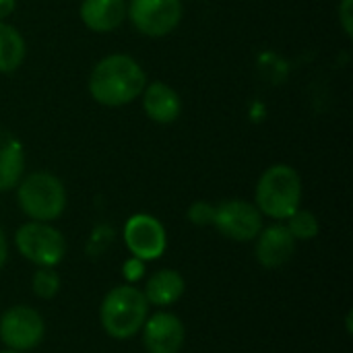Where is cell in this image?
<instances>
[{"mask_svg":"<svg viewBox=\"0 0 353 353\" xmlns=\"http://www.w3.org/2000/svg\"><path fill=\"white\" fill-rule=\"evenodd\" d=\"M145 85L147 74L132 56L110 54L93 66L87 87L99 105L122 108L132 103L143 93Z\"/></svg>","mask_w":353,"mask_h":353,"instance_id":"cell-1","label":"cell"},{"mask_svg":"<svg viewBox=\"0 0 353 353\" xmlns=\"http://www.w3.org/2000/svg\"><path fill=\"white\" fill-rule=\"evenodd\" d=\"M256 209L275 221H285L302 205V178L285 163L271 165L263 172L254 190Z\"/></svg>","mask_w":353,"mask_h":353,"instance_id":"cell-2","label":"cell"},{"mask_svg":"<svg viewBox=\"0 0 353 353\" xmlns=\"http://www.w3.org/2000/svg\"><path fill=\"white\" fill-rule=\"evenodd\" d=\"M149 316V302L145 294L132 283L110 290L99 308V321L103 331L112 339H132L141 333Z\"/></svg>","mask_w":353,"mask_h":353,"instance_id":"cell-3","label":"cell"},{"mask_svg":"<svg viewBox=\"0 0 353 353\" xmlns=\"http://www.w3.org/2000/svg\"><path fill=\"white\" fill-rule=\"evenodd\" d=\"M17 203L31 221L50 223L66 209V188L50 172H33L17 184Z\"/></svg>","mask_w":353,"mask_h":353,"instance_id":"cell-4","label":"cell"},{"mask_svg":"<svg viewBox=\"0 0 353 353\" xmlns=\"http://www.w3.org/2000/svg\"><path fill=\"white\" fill-rule=\"evenodd\" d=\"M17 250L37 267H56L66 254L64 236L50 223L29 221L14 232Z\"/></svg>","mask_w":353,"mask_h":353,"instance_id":"cell-5","label":"cell"},{"mask_svg":"<svg viewBox=\"0 0 353 353\" xmlns=\"http://www.w3.org/2000/svg\"><path fill=\"white\" fill-rule=\"evenodd\" d=\"M182 0H130L126 17L147 37H165L182 21Z\"/></svg>","mask_w":353,"mask_h":353,"instance_id":"cell-6","label":"cell"},{"mask_svg":"<svg viewBox=\"0 0 353 353\" xmlns=\"http://www.w3.org/2000/svg\"><path fill=\"white\" fill-rule=\"evenodd\" d=\"M213 228L230 240L250 242L263 230V215L254 203L232 199L223 201L221 205H215Z\"/></svg>","mask_w":353,"mask_h":353,"instance_id":"cell-7","label":"cell"},{"mask_svg":"<svg viewBox=\"0 0 353 353\" xmlns=\"http://www.w3.org/2000/svg\"><path fill=\"white\" fill-rule=\"evenodd\" d=\"M43 333L41 314L29 306H12L0 316V341L8 350L29 352L41 343Z\"/></svg>","mask_w":353,"mask_h":353,"instance_id":"cell-8","label":"cell"},{"mask_svg":"<svg viewBox=\"0 0 353 353\" xmlns=\"http://www.w3.org/2000/svg\"><path fill=\"white\" fill-rule=\"evenodd\" d=\"M122 236L128 252L145 263L159 259L168 246V234L163 223L147 213H137L128 217Z\"/></svg>","mask_w":353,"mask_h":353,"instance_id":"cell-9","label":"cell"},{"mask_svg":"<svg viewBox=\"0 0 353 353\" xmlns=\"http://www.w3.org/2000/svg\"><path fill=\"white\" fill-rule=\"evenodd\" d=\"M143 343L149 353H180L184 345V323L172 312H155L143 325Z\"/></svg>","mask_w":353,"mask_h":353,"instance_id":"cell-10","label":"cell"},{"mask_svg":"<svg viewBox=\"0 0 353 353\" xmlns=\"http://www.w3.org/2000/svg\"><path fill=\"white\" fill-rule=\"evenodd\" d=\"M296 252V238L281 223L263 228L256 236V261L265 269H279L292 261Z\"/></svg>","mask_w":353,"mask_h":353,"instance_id":"cell-11","label":"cell"},{"mask_svg":"<svg viewBox=\"0 0 353 353\" xmlns=\"http://www.w3.org/2000/svg\"><path fill=\"white\" fill-rule=\"evenodd\" d=\"M143 110L149 120L157 124H172L182 114V99L176 89H172L163 81H155L145 85L143 89Z\"/></svg>","mask_w":353,"mask_h":353,"instance_id":"cell-12","label":"cell"},{"mask_svg":"<svg viewBox=\"0 0 353 353\" xmlns=\"http://www.w3.org/2000/svg\"><path fill=\"white\" fill-rule=\"evenodd\" d=\"M81 21L95 33L116 31L126 19L124 0H83L79 8Z\"/></svg>","mask_w":353,"mask_h":353,"instance_id":"cell-13","label":"cell"},{"mask_svg":"<svg viewBox=\"0 0 353 353\" xmlns=\"http://www.w3.org/2000/svg\"><path fill=\"white\" fill-rule=\"evenodd\" d=\"M25 170V149L19 137L0 128V192L17 188Z\"/></svg>","mask_w":353,"mask_h":353,"instance_id":"cell-14","label":"cell"},{"mask_svg":"<svg viewBox=\"0 0 353 353\" xmlns=\"http://www.w3.org/2000/svg\"><path fill=\"white\" fill-rule=\"evenodd\" d=\"M186 290V281L184 277L174 271V269H161L157 273H153L143 290L149 306H172L174 302H178L182 298Z\"/></svg>","mask_w":353,"mask_h":353,"instance_id":"cell-15","label":"cell"},{"mask_svg":"<svg viewBox=\"0 0 353 353\" xmlns=\"http://www.w3.org/2000/svg\"><path fill=\"white\" fill-rule=\"evenodd\" d=\"M25 54L27 46L19 29L6 21H0V72H14L23 64Z\"/></svg>","mask_w":353,"mask_h":353,"instance_id":"cell-16","label":"cell"},{"mask_svg":"<svg viewBox=\"0 0 353 353\" xmlns=\"http://www.w3.org/2000/svg\"><path fill=\"white\" fill-rule=\"evenodd\" d=\"M285 221H288L285 228L296 238V242L298 240H314L321 234V223H319L316 215L312 211H308V209H302L300 207Z\"/></svg>","mask_w":353,"mask_h":353,"instance_id":"cell-17","label":"cell"},{"mask_svg":"<svg viewBox=\"0 0 353 353\" xmlns=\"http://www.w3.org/2000/svg\"><path fill=\"white\" fill-rule=\"evenodd\" d=\"M31 290L41 300H52L60 292V277L54 267H37L31 279Z\"/></svg>","mask_w":353,"mask_h":353,"instance_id":"cell-18","label":"cell"},{"mask_svg":"<svg viewBox=\"0 0 353 353\" xmlns=\"http://www.w3.org/2000/svg\"><path fill=\"white\" fill-rule=\"evenodd\" d=\"M186 217L196 225V228H207V225H213V219H215V205L207 203V201H196L190 205Z\"/></svg>","mask_w":353,"mask_h":353,"instance_id":"cell-19","label":"cell"},{"mask_svg":"<svg viewBox=\"0 0 353 353\" xmlns=\"http://www.w3.org/2000/svg\"><path fill=\"white\" fill-rule=\"evenodd\" d=\"M122 273H124V279L128 283H137L139 279H143L145 275V261L137 259V256H130L124 265H122Z\"/></svg>","mask_w":353,"mask_h":353,"instance_id":"cell-20","label":"cell"},{"mask_svg":"<svg viewBox=\"0 0 353 353\" xmlns=\"http://www.w3.org/2000/svg\"><path fill=\"white\" fill-rule=\"evenodd\" d=\"M337 17L341 23V29L347 37L353 35V0H341L337 6Z\"/></svg>","mask_w":353,"mask_h":353,"instance_id":"cell-21","label":"cell"},{"mask_svg":"<svg viewBox=\"0 0 353 353\" xmlns=\"http://www.w3.org/2000/svg\"><path fill=\"white\" fill-rule=\"evenodd\" d=\"M17 8V0H0V21H6Z\"/></svg>","mask_w":353,"mask_h":353,"instance_id":"cell-22","label":"cell"},{"mask_svg":"<svg viewBox=\"0 0 353 353\" xmlns=\"http://www.w3.org/2000/svg\"><path fill=\"white\" fill-rule=\"evenodd\" d=\"M6 259H8V244H6V236H4V232L0 230V269L6 265Z\"/></svg>","mask_w":353,"mask_h":353,"instance_id":"cell-23","label":"cell"},{"mask_svg":"<svg viewBox=\"0 0 353 353\" xmlns=\"http://www.w3.org/2000/svg\"><path fill=\"white\" fill-rule=\"evenodd\" d=\"M352 312H347V321H345V325H347V333H352L353 329H352Z\"/></svg>","mask_w":353,"mask_h":353,"instance_id":"cell-24","label":"cell"},{"mask_svg":"<svg viewBox=\"0 0 353 353\" xmlns=\"http://www.w3.org/2000/svg\"><path fill=\"white\" fill-rule=\"evenodd\" d=\"M0 353H23V352H17V350H8V347H6V350H2Z\"/></svg>","mask_w":353,"mask_h":353,"instance_id":"cell-25","label":"cell"}]
</instances>
